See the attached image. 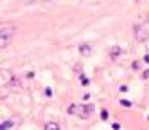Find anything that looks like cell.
<instances>
[{"instance_id": "7", "label": "cell", "mask_w": 149, "mask_h": 130, "mask_svg": "<svg viewBox=\"0 0 149 130\" xmlns=\"http://www.w3.org/2000/svg\"><path fill=\"white\" fill-rule=\"evenodd\" d=\"M119 54H120V49H119V47H115V49H111L110 56H111V58H117V56H119Z\"/></svg>"}, {"instance_id": "5", "label": "cell", "mask_w": 149, "mask_h": 130, "mask_svg": "<svg viewBox=\"0 0 149 130\" xmlns=\"http://www.w3.org/2000/svg\"><path fill=\"white\" fill-rule=\"evenodd\" d=\"M90 51H92V47L86 45V43H84V45H79V52H83V54H88Z\"/></svg>"}, {"instance_id": "4", "label": "cell", "mask_w": 149, "mask_h": 130, "mask_svg": "<svg viewBox=\"0 0 149 130\" xmlns=\"http://www.w3.org/2000/svg\"><path fill=\"white\" fill-rule=\"evenodd\" d=\"M15 25H0V35H7V32H13Z\"/></svg>"}, {"instance_id": "3", "label": "cell", "mask_w": 149, "mask_h": 130, "mask_svg": "<svg viewBox=\"0 0 149 130\" xmlns=\"http://www.w3.org/2000/svg\"><path fill=\"white\" fill-rule=\"evenodd\" d=\"M9 43H11V36H9V35H0V49L7 47Z\"/></svg>"}, {"instance_id": "8", "label": "cell", "mask_w": 149, "mask_h": 130, "mask_svg": "<svg viewBox=\"0 0 149 130\" xmlns=\"http://www.w3.org/2000/svg\"><path fill=\"white\" fill-rule=\"evenodd\" d=\"M11 126H13V121H6V123L0 125V128H2V130H4V128H11Z\"/></svg>"}, {"instance_id": "2", "label": "cell", "mask_w": 149, "mask_h": 130, "mask_svg": "<svg viewBox=\"0 0 149 130\" xmlns=\"http://www.w3.org/2000/svg\"><path fill=\"white\" fill-rule=\"evenodd\" d=\"M147 35H149V32H147V24H146V22L135 29V38H136L138 42H146V40H147Z\"/></svg>"}, {"instance_id": "9", "label": "cell", "mask_w": 149, "mask_h": 130, "mask_svg": "<svg viewBox=\"0 0 149 130\" xmlns=\"http://www.w3.org/2000/svg\"><path fill=\"white\" fill-rule=\"evenodd\" d=\"M120 105H124L126 108H130V107H131V101H130V100H120Z\"/></svg>"}, {"instance_id": "6", "label": "cell", "mask_w": 149, "mask_h": 130, "mask_svg": "<svg viewBox=\"0 0 149 130\" xmlns=\"http://www.w3.org/2000/svg\"><path fill=\"white\" fill-rule=\"evenodd\" d=\"M45 128H47V130H58V128H59V125L50 121V123H47V125H45Z\"/></svg>"}, {"instance_id": "10", "label": "cell", "mask_w": 149, "mask_h": 130, "mask_svg": "<svg viewBox=\"0 0 149 130\" xmlns=\"http://www.w3.org/2000/svg\"><path fill=\"white\" fill-rule=\"evenodd\" d=\"M101 117H102V119H108V110H102V112H101Z\"/></svg>"}, {"instance_id": "1", "label": "cell", "mask_w": 149, "mask_h": 130, "mask_svg": "<svg viewBox=\"0 0 149 130\" xmlns=\"http://www.w3.org/2000/svg\"><path fill=\"white\" fill-rule=\"evenodd\" d=\"M95 105L93 103H86V105H70L68 107V114H76L81 119H88L90 114H93Z\"/></svg>"}]
</instances>
